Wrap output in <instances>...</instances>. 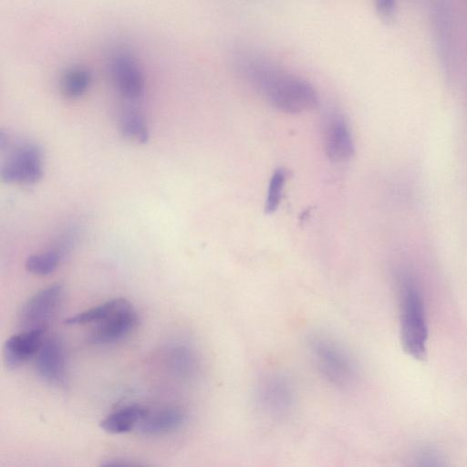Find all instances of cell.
Returning a JSON list of instances; mask_svg holds the SVG:
<instances>
[{"label": "cell", "instance_id": "6", "mask_svg": "<svg viewBox=\"0 0 467 467\" xmlns=\"http://www.w3.org/2000/svg\"><path fill=\"white\" fill-rule=\"evenodd\" d=\"M62 297L58 284L43 288L33 295L23 306L19 323L24 330L44 329L55 315Z\"/></svg>", "mask_w": 467, "mask_h": 467}, {"label": "cell", "instance_id": "11", "mask_svg": "<svg viewBox=\"0 0 467 467\" xmlns=\"http://www.w3.org/2000/svg\"><path fill=\"white\" fill-rule=\"evenodd\" d=\"M434 26L437 38V50L441 65L446 72H451L454 59V47L451 35L453 27L451 9L444 0H439L435 5Z\"/></svg>", "mask_w": 467, "mask_h": 467}, {"label": "cell", "instance_id": "10", "mask_svg": "<svg viewBox=\"0 0 467 467\" xmlns=\"http://www.w3.org/2000/svg\"><path fill=\"white\" fill-rule=\"evenodd\" d=\"M44 329H28L9 337L4 345V360L9 368H16L36 355L43 341Z\"/></svg>", "mask_w": 467, "mask_h": 467}, {"label": "cell", "instance_id": "5", "mask_svg": "<svg viewBox=\"0 0 467 467\" xmlns=\"http://www.w3.org/2000/svg\"><path fill=\"white\" fill-rule=\"evenodd\" d=\"M311 351L319 369L338 385L348 384L354 378L350 358L336 343L316 337L310 343Z\"/></svg>", "mask_w": 467, "mask_h": 467}, {"label": "cell", "instance_id": "1", "mask_svg": "<svg viewBox=\"0 0 467 467\" xmlns=\"http://www.w3.org/2000/svg\"><path fill=\"white\" fill-rule=\"evenodd\" d=\"M234 63L239 73L273 108L296 114L318 105V95L308 81L284 70L269 59L242 51L234 57Z\"/></svg>", "mask_w": 467, "mask_h": 467}, {"label": "cell", "instance_id": "17", "mask_svg": "<svg viewBox=\"0 0 467 467\" xmlns=\"http://www.w3.org/2000/svg\"><path fill=\"white\" fill-rule=\"evenodd\" d=\"M121 134L129 140L144 144L149 140V130L143 116L135 109H126L119 120Z\"/></svg>", "mask_w": 467, "mask_h": 467}, {"label": "cell", "instance_id": "9", "mask_svg": "<svg viewBox=\"0 0 467 467\" xmlns=\"http://www.w3.org/2000/svg\"><path fill=\"white\" fill-rule=\"evenodd\" d=\"M137 323V313L130 305L99 322L89 334L88 341L93 344H108L118 341L130 334Z\"/></svg>", "mask_w": 467, "mask_h": 467}, {"label": "cell", "instance_id": "16", "mask_svg": "<svg viewBox=\"0 0 467 467\" xmlns=\"http://www.w3.org/2000/svg\"><path fill=\"white\" fill-rule=\"evenodd\" d=\"M91 81L90 73L82 67L67 69L60 78V91L67 99H78L88 88Z\"/></svg>", "mask_w": 467, "mask_h": 467}, {"label": "cell", "instance_id": "20", "mask_svg": "<svg viewBox=\"0 0 467 467\" xmlns=\"http://www.w3.org/2000/svg\"><path fill=\"white\" fill-rule=\"evenodd\" d=\"M375 8L379 16L385 22L393 20L396 15V0H374Z\"/></svg>", "mask_w": 467, "mask_h": 467}, {"label": "cell", "instance_id": "15", "mask_svg": "<svg viewBox=\"0 0 467 467\" xmlns=\"http://www.w3.org/2000/svg\"><path fill=\"white\" fill-rule=\"evenodd\" d=\"M130 305L131 304L125 298H114L69 317L65 319L64 323L67 325H82L91 322L99 323Z\"/></svg>", "mask_w": 467, "mask_h": 467}, {"label": "cell", "instance_id": "2", "mask_svg": "<svg viewBox=\"0 0 467 467\" xmlns=\"http://www.w3.org/2000/svg\"><path fill=\"white\" fill-rule=\"evenodd\" d=\"M397 290L402 348L414 359L423 360L427 355L429 330L421 291L408 271L398 274Z\"/></svg>", "mask_w": 467, "mask_h": 467}, {"label": "cell", "instance_id": "7", "mask_svg": "<svg viewBox=\"0 0 467 467\" xmlns=\"http://www.w3.org/2000/svg\"><path fill=\"white\" fill-rule=\"evenodd\" d=\"M112 80L122 97L134 100L144 90V78L136 59L128 52H115L109 62Z\"/></svg>", "mask_w": 467, "mask_h": 467}, {"label": "cell", "instance_id": "13", "mask_svg": "<svg viewBox=\"0 0 467 467\" xmlns=\"http://www.w3.org/2000/svg\"><path fill=\"white\" fill-rule=\"evenodd\" d=\"M185 421V413L177 407L149 413L138 423L137 431L147 436H159L178 430Z\"/></svg>", "mask_w": 467, "mask_h": 467}, {"label": "cell", "instance_id": "18", "mask_svg": "<svg viewBox=\"0 0 467 467\" xmlns=\"http://www.w3.org/2000/svg\"><path fill=\"white\" fill-rule=\"evenodd\" d=\"M62 256L63 252L61 248L32 254L26 261V268L34 275H47L57 269Z\"/></svg>", "mask_w": 467, "mask_h": 467}, {"label": "cell", "instance_id": "14", "mask_svg": "<svg viewBox=\"0 0 467 467\" xmlns=\"http://www.w3.org/2000/svg\"><path fill=\"white\" fill-rule=\"evenodd\" d=\"M148 413L149 410L140 405L126 406L108 415L100 421L99 426L109 433H125L136 428Z\"/></svg>", "mask_w": 467, "mask_h": 467}, {"label": "cell", "instance_id": "8", "mask_svg": "<svg viewBox=\"0 0 467 467\" xmlns=\"http://www.w3.org/2000/svg\"><path fill=\"white\" fill-rule=\"evenodd\" d=\"M37 374L49 384L64 387L67 381V363L62 341L57 337L45 338L36 355Z\"/></svg>", "mask_w": 467, "mask_h": 467}, {"label": "cell", "instance_id": "19", "mask_svg": "<svg viewBox=\"0 0 467 467\" xmlns=\"http://www.w3.org/2000/svg\"><path fill=\"white\" fill-rule=\"evenodd\" d=\"M286 180L285 171L283 169L275 170L269 181L265 210L266 213L275 212L280 204Z\"/></svg>", "mask_w": 467, "mask_h": 467}, {"label": "cell", "instance_id": "12", "mask_svg": "<svg viewBox=\"0 0 467 467\" xmlns=\"http://www.w3.org/2000/svg\"><path fill=\"white\" fill-rule=\"evenodd\" d=\"M257 397L261 407L275 415L285 412L293 400L288 383L279 376L265 379L259 387Z\"/></svg>", "mask_w": 467, "mask_h": 467}, {"label": "cell", "instance_id": "4", "mask_svg": "<svg viewBox=\"0 0 467 467\" xmlns=\"http://www.w3.org/2000/svg\"><path fill=\"white\" fill-rule=\"evenodd\" d=\"M321 130L324 150L331 161L344 162L354 156L352 132L348 120L340 111H327L322 119Z\"/></svg>", "mask_w": 467, "mask_h": 467}, {"label": "cell", "instance_id": "3", "mask_svg": "<svg viewBox=\"0 0 467 467\" xmlns=\"http://www.w3.org/2000/svg\"><path fill=\"white\" fill-rule=\"evenodd\" d=\"M1 132L0 147H7V158L2 161L0 177L8 183L33 184L42 177V151L39 147L28 141L8 142Z\"/></svg>", "mask_w": 467, "mask_h": 467}]
</instances>
